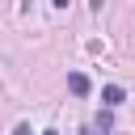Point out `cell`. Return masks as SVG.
Wrapping results in <instances>:
<instances>
[{"instance_id":"obj_1","label":"cell","mask_w":135,"mask_h":135,"mask_svg":"<svg viewBox=\"0 0 135 135\" xmlns=\"http://www.w3.org/2000/svg\"><path fill=\"white\" fill-rule=\"evenodd\" d=\"M68 89H72L76 97H84V93H89V76H84V72H72V76H68Z\"/></svg>"},{"instance_id":"obj_2","label":"cell","mask_w":135,"mask_h":135,"mask_svg":"<svg viewBox=\"0 0 135 135\" xmlns=\"http://www.w3.org/2000/svg\"><path fill=\"white\" fill-rule=\"evenodd\" d=\"M122 97H127V93H122L118 84H105V89H101V101H105V105H122Z\"/></svg>"},{"instance_id":"obj_3","label":"cell","mask_w":135,"mask_h":135,"mask_svg":"<svg viewBox=\"0 0 135 135\" xmlns=\"http://www.w3.org/2000/svg\"><path fill=\"white\" fill-rule=\"evenodd\" d=\"M110 127H114V118H110V105H105V110L97 114V122H93V131H110Z\"/></svg>"},{"instance_id":"obj_4","label":"cell","mask_w":135,"mask_h":135,"mask_svg":"<svg viewBox=\"0 0 135 135\" xmlns=\"http://www.w3.org/2000/svg\"><path fill=\"white\" fill-rule=\"evenodd\" d=\"M13 135H34V131H30L25 122H17V127H13Z\"/></svg>"},{"instance_id":"obj_5","label":"cell","mask_w":135,"mask_h":135,"mask_svg":"<svg viewBox=\"0 0 135 135\" xmlns=\"http://www.w3.org/2000/svg\"><path fill=\"white\" fill-rule=\"evenodd\" d=\"M51 4H55V8H68V0H51Z\"/></svg>"},{"instance_id":"obj_6","label":"cell","mask_w":135,"mask_h":135,"mask_svg":"<svg viewBox=\"0 0 135 135\" xmlns=\"http://www.w3.org/2000/svg\"><path fill=\"white\" fill-rule=\"evenodd\" d=\"M42 135H59V131H42Z\"/></svg>"},{"instance_id":"obj_7","label":"cell","mask_w":135,"mask_h":135,"mask_svg":"<svg viewBox=\"0 0 135 135\" xmlns=\"http://www.w3.org/2000/svg\"><path fill=\"white\" fill-rule=\"evenodd\" d=\"M84 135H93V131H84Z\"/></svg>"}]
</instances>
